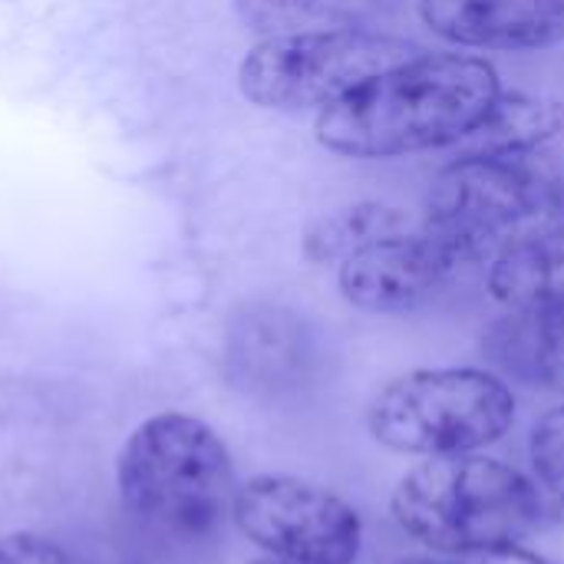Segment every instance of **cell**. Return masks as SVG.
Here are the masks:
<instances>
[{"mask_svg": "<svg viewBox=\"0 0 564 564\" xmlns=\"http://www.w3.org/2000/svg\"><path fill=\"white\" fill-rule=\"evenodd\" d=\"M502 96L482 56L416 53L317 112V142L350 159L459 145Z\"/></svg>", "mask_w": 564, "mask_h": 564, "instance_id": "obj_1", "label": "cell"}, {"mask_svg": "<svg viewBox=\"0 0 564 564\" xmlns=\"http://www.w3.org/2000/svg\"><path fill=\"white\" fill-rule=\"evenodd\" d=\"M542 516L535 482L479 453L433 456L410 469L393 492L397 525L426 549L459 558L519 545Z\"/></svg>", "mask_w": 564, "mask_h": 564, "instance_id": "obj_2", "label": "cell"}, {"mask_svg": "<svg viewBox=\"0 0 564 564\" xmlns=\"http://www.w3.org/2000/svg\"><path fill=\"white\" fill-rule=\"evenodd\" d=\"M119 492L149 525L175 539H208L235 516V466L221 436L185 413H159L119 453Z\"/></svg>", "mask_w": 564, "mask_h": 564, "instance_id": "obj_3", "label": "cell"}, {"mask_svg": "<svg viewBox=\"0 0 564 564\" xmlns=\"http://www.w3.org/2000/svg\"><path fill=\"white\" fill-rule=\"evenodd\" d=\"M516 423V397L489 370H413L370 403L373 440L406 456H463L499 443Z\"/></svg>", "mask_w": 564, "mask_h": 564, "instance_id": "obj_4", "label": "cell"}, {"mask_svg": "<svg viewBox=\"0 0 564 564\" xmlns=\"http://www.w3.org/2000/svg\"><path fill=\"white\" fill-rule=\"evenodd\" d=\"M564 212V178L532 155L456 159L440 172L423 228L466 264L499 254L522 231Z\"/></svg>", "mask_w": 564, "mask_h": 564, "instance_id": "obj_5", "label": "cell"}, {"mask_svg": "<svg viewBox=\"0 0 564 564\" xmlns=\"http://www.w3.org/2000/svg\"><path fill=\"white\" fill-rule=\"evenodd\" d=\"M416 53L423 46L367 26L261 36L238 66V86L261 109L321 112Z\"/></svg>", "mask_w": 564, "mask_h": 564, "instance_id": "obj_6", "label": "cell"}, {"mask_svg": "<svg viewBox=\"0 0 564 564\" xmlns=\"http://www.w3.org/2000/svg\"><path fill=\"white\" fill-rule=\"evenodd\" d=\"M235 522L258 549L284 562L354 564L364 545L357 509L297 476H258L238 486Z\"/></svg>", "mask_w": 564, "mask_h": 564, "instance_id": "obj_7", "label": "cell"}, {"mask_svg": "<svg viewBox=\"0 0 564 564\" xmlns=\"http://www.w3.org/2000/svg\"><path fill=\"white\" fill-rule=\"evenodd\" d=\"M459 261L426 228L377 238L340 261V294L370 314H406L426 304Z\"/></svg>", "mask_w": 564, "mask_h": 564, "instance_id": "obj_8", "label": "cell"}, {"mask_svg": "<svg viewBox=\"0 0 564 564\" xmlns=\"http://www.w3.org/2000/svg\"><path fill=\"white\" fill-rule=\"evenodd\" d=\"M426 26L469 50H539L564 40V0H420Z\"/></svg>", "mask_w": 564, "mask_h": 564, "instance_id": "obj_9", "label": "cell"}, {"mask_svg": "<svg viewBox=\"0 0 564 564\" xmlns=\"http://www.w3.org/2000/svg\"><path fill=\"white\" fill-rule=\"evenodd\" d=\"M489 291L509 311H564V212L512 238L489 268Z\"/></svg>", "mask_w": 564, "mask_h": 564, "instance_id": "obj_10", "label": "cell"}, {"mask_svg": "<svg viewBox=\"0 0 564 564\" xmlns=\"http://www.w3.org/2000/svg\"><path fill=\"white\" fill-rule=\"evenodd\" d=\"M564 126V109L558 102L502 93L486 119L456 145L463 159H516L539 152L549 139H555Z\"/></svg>", "mask_w": 564, "mask_h": 564, "instance_id": "obj_11", "label": "cell"}, {"mask_svg": "<svg viewBox=\"0 0 564 564\" xmlns=\"http://www.w3.org/2000/svg\"><path fill=\"white\" fill-rule=\"evenodd\" d=\"M393 7L397 0H235L238 20L258 36L367 26Z\"/></svg>", "mask_w": 564, "mask_h": 564, "instance_id": "obj_12", "label": "cell"}, {"mask_svg": "<svg viewBox=\"0 0 564 564\" xmlns=\"http://www.w3.org/2000/svg\"><path fill=\"white\" fill-rule=\"evenodd\" d=\"M397 231H410V221L400 208L377 205V202L354 205V208H344V212H337V215H330L311 228L307 254L317 261H330V258L344 261L350 251H357L377 238L397 235Z\"/></svg>", "mask_w": 564, "mask_h": 564, "instance_id": "obj_13", "label": "cell"}, {"mask_svg": "<svg viewBox=\"0 0 564 564\" xmlns=\"http://www.w3.org/2000/svg\"><path fill=\"white\" fill-rule=\"evenodd\" d=\"M238 360L245 364V370L254 380H264V383L288 380L304 364V334H301L297 321L281 311L261 314L248 327Z\"/></svg>", "mask_w": 564, "mask_h": 564, "instance_id": "obj_14", "label": "cell"}, {"mask_svg": "<svg viewBox=\"0 0 564 564\" xmlns=\"http://www.w3.org/2000/svg\"><path fill=\"white\" fill-rule=\"evenodd\" d=\"M532 482L549 516L564 522V406L545 413L529 440Z\"/></svg>", "mask_w": 564, "mask_h": 564, "instance_id": "obj_15", "label": "cell"}, {"mask_svg": "<svg viewBox=\"0 0 564 564\" xmlns=\"http://www.w3.org/2000/svg\"><path fill=\"white\" fill-rule=\"evenodd\" d=\"M539 383L564 393V311L545 314L542 350H539Z\"/></svg>", "mask_w": 564, "mask_h": 564, "instance_id": "obj_16", "label": "cell"}, {"mask_svg": "<svg viewBox=\"0 0 564 564\" xmlns=\"http://www.w3.org/2000/svg\"><path fill=\"white\" fill-rule=\"evenodd\" d=\"M0 564H69L66 555L36 535H10L0 542Z\"/></svg>", "mask_w": 564, "mask_h": 564, "instance_id": "obj_17", "label": "cell"}, {"mask_svg": "<svg viewBox=\"0 0 564 564\" xmlns=\"http://www.w3.org/2000/svg\"><path fill=\"white\" fill-rule=\"evenodd\" d=\"M463 564H549L539 552H529L522 545H502V549H489V552H476L466 555Z\"/></svg>", "mask_w": 564, "mask_h": 564, "instance_id": "obj_18", "label": "cell"}, {"mask_svg": "<svg viewBox=\"0 0 564 564\" xmlns=\"http://www.w3.org/2000/svg\"><path fill=\"white\" fill-rule=\"evenodd\" d=\"M397 564H446V562H433V558H403V562Z\"/></svg>", "mask_w": 564, "mask_h": 564, "instance_id": "obj_19", "label": "cell"}, {"mask_svg": "<svg viewBox=\"0 0 564 564\" xmlns=\"http://www.w3.org/2000/svg\"><path fill=\"white\" fill-rule=\"evenodd\" d=\"M251 564H301V562H284V558H264V562H251Z\"/></svg>", "mask_w": 564, "mask_h": 564, "instance_id": "obj_20", "label": "cell"}]
</instances>
